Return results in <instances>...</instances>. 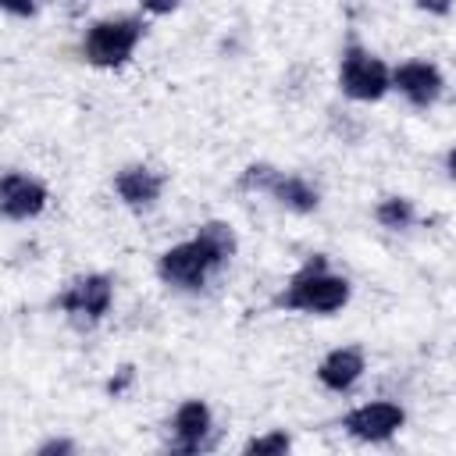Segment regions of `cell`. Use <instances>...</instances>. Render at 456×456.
Here are the masks:
<instances>
[{
	"label": "cell",
	"mask_w": 456,
	"mask_h": 456,
	"mask_svg": "<svg viewBox=\"0 0 456 456\" xmlns=\"http://www.w3.org/2000/svg\"><path fill=\"white\" fill-rule=\"evenodd\" d=\"M285 449H289V435H281V431L260 435V438H253V442L246 445V452H285Z\"/></svg>",
	"instance_id": "5bb4252c"
},
{
	"label": "cell",
	"mask_w": 456,
	"mask_h": 456,
	"mask_svg": "<svg viewBox=\"0 0 456 456\" xmlns=\"http://www.w3.org/2000/svg\"><path fill=\"white\" fill-rule=\"evenodd\" d=\"M4 7L11 14H32L36 11V0H4Z\"/></svg>",
	"instance_id": "2e32d148"
},
{
	"label": "cell",
	"mask_w": 456,
	"mask_h": 456,
	"mask_svg": "<svg viewBox=\"0 0 456 456\" xmlns=\"http://www.w3.org/2000/svg\"><path fill=\"white\" fill-rule=\"evenodd\" d=\"M0 207L7 217L21 221V217H32L46 207V189L28 178V175H18V171H7L4 182H0Z\"/></svg>",
	"instance_id": "52a82bcc"
},
{
	"label": "cell",
	"mask_w": 456,
	"mask_h": 456,
	"mask_svg": "<svg viewBox=\"0 0 456 456\" xmlns=\"http://www.w3.org/2000/svg\"><path fill=\"white\" fill-rule=\"evenodd\" d=\"M146 11H153V14H167V11H175L182 0H139Z\"/></svg>",
	"instance_id": "9a60e30c"
},
{
	"label": "cell",
	"mask_w": 456,
	"mask_h": 456,
	"mask_svg": "<svg viewBox=\"0 0 456 456\" xmlns=\"http://www.w3.org/2000/svg\"><path fill=\"white\" fill-rule=\"evenodd\" d=\"M338 82H342V89H346L353 100H378V96H385V89H388V68H385L374 53H367V50H360V46H349V50L342 53Z\"/></svg>",
	"instance_id": "277c9868"
},
{
	"label": "cell",
	"mask_w": 456,
	"mask_h": 456,
	"mask_svg": "<svg viewBox=\"0 0 456 456\" xmlns=\"http://www.w3.org/2000/svg\"><path fill=\"white\" fill-rule=\"evenodd\" d=\"M114 185H118V196H121L128 207H150V203L160 196L164 178H160L157 171H150V167H125V171L114 178Z\"/></svg>",
	"instance_id": "8fae6325"
},
{
	"label": "cell",
	"mask_w": 456,
	"mask_h": 456,
	"mask_svg": "<svg viewBox=\"0 0 456 456\" xmlns=\"http://www.w3.org/2000/svg\"><path fill=\"white\" fill-rule=\"evenodd\" d=\"M395 86H399V93H403L410 103L428 107V103L438 96V89H442V75H438V68H431L428 61H406V64L395 68Z\"/></svg>",
	"instance_id": "9c48e42d"
},
{
	"label": "cell",
	"mask_w": 456,
	"mask_h": 456,
	"mask_svg": "<svg viewBox=\"0 0 456 456\" xmlns=\"http://www.w3.org/2000/svg\"><path fill=\"white\" fill-rule=\"evenodd\" d=\"M242 185H246V189H267L278 203H285V207H292V210H299V214H306V210L317 207V192H314L303 178L281 175V171H274V167H267V164L249 167V171L242 175Z\"/></svg>",
	"instance_id": "5b68a950"
},
{
	"label": "cell",
	"mask_w": 456,
	"mask_h": 456,
	"mask_svg": "<svg viewBox=\"0 0 456 456\" xmlns=\"http://www.w3.org/2000/svg\"><path fill=\"white\" fill-rule=\"evenodd\" d=\"M403 420H406V413L395 403H367L346 417V431L363 442H385L388 435H395L403 428Z\"/></svg>",
	"instance_id": "8992f818"
},
{
	"label": "cell",
	"mask_w": 456,
	"mask_h": 456,
	"mask_svg": "<svg viewBox=\"0 0 456 456\" xmlns=\"http://www.w3.org/2000/svg\"><path fill=\"white\" fill-rule=\"evenodd\" d=\"M360 370H363V353L353 349V346H346V349H331V353L321 360L317 378H321V385L342 392V388H349V385L360 378Z\"/></svg>",
	"instance_id": "30bf717a"
},
{
	"label": "cell",
	"mask_w": 456,
	"mask_h": 456,
	"mask_svg": "<svg viewBox=\"0 0 456 456\" xmlns=\"http://www.w3.org/2000/svg\"><path fill=\"white\" fill-rule=\"evenodd\" d=\"M449 175H452V178H456V150H452V153H449Z\"/></svg>",
	"instance_id": "d6986e66"
},
{
	"label": "cell",
	"mask_w": 456,
	"mask_h": 456,
	"mask_svg": "<svg viewBox=\"0 0 456 456\" xmlns=\"http://www.w3.org/2000/svg\"><path fill=\"white\" fill-rule=\"evenodd\" d=\"M61 306L68 314H86V317H100L110 306V278L107 274H86L78 281H71V289L61 296Z\"/></svg>",
	"instance_id": "ba28073f"
},
{
	"label": "cell",
	"mask_w": 456,
	"mask_h": 456,
	"mask_svg": "<svg viewBox=\"0 0 456 456\" xmlns=\"http://www.w3.org/2000/svg\"><path fill=\"white\" fill-rule=\"evenodd\" d=\"M207 431H210V410L200 399L182 403L178 413H175V445L185 449V452H192V449L203 445Z\"/></svg>",
	"instance_id": "7c38bea8"
},
{
	"label": "cell",
	"mask_w": 456,
	"mask_h": 456,
	"mask_svg": "<svg viewBox=\"0 0 456 456\" xmlns=\"http://www.w3.org/2000/svg\"><path fill=\"white\" fill-rule=\"evenodd\" d=\"M221 264H224V256H221L203 235H196V239H189V242L167 249V253L160 256L157 271H160V278H164L167 285L200 289V285L207 281V274H210L214 267H221Z\"/></svg>",
	"instance_id": "7a4b0ae2"
},
{
	"label": "cell",
	"mask_w": 456,
	"mask_h": 456,
	"mask_svg": "<svg viewBox=\"0 0 456 456\" xmlns=\"http://www.w3.org/2000/svg\"><path fill=\"white\" fill-rule=\"evenodd\" d=\"M142 36V21L118 18V21H96L86 36V57L96 68H118L132 57L135 43Z\"/></svg>",
	"instance_id": "3957f363"
},
{
	"label": "cell",
	"mask_w": 456,
	"mask_h": 456,
	"mask_svg": "<svg viewBox=\"0 0 456 456\" xmlns=\"http://www.w3.org/2000/svg\"><path fill=\"white\" fill-rule=\"evenodd\" d=\"M417 4H420V7H424V11H435V14H445V11H449V7H452V4H449V0H417Z\"/></svg>",
	"instance_id": "ac0fdd59"
},
{
	"label": "cell",
	"mask_w": 456,
	"mask_h": 456,
	"mask_svg": "<svg viewBox=\"0 0 456 456\" xmlns=\"http://www.w3.org/2000/svg\"><path fill=\"white\" fill-rule=\"evenodd\" d=\"M50 452H71V442H46V445H39V456H50Z\"/></svg>",
	"instance_id": "e0dca14e"
},
{
	"label": "cell",
	"mask_w": 456,
	"mask_h": 456,
	"mask_svg": "<svg viewBox=\"0 0 456 456\" xmlns=\"http://www.w3.org/2000/svg\"><path fill=\"white\" fill-rule=\"evenodd\" d=\"M349 299V281L338 274H328L324 256H314L285 289L281 303L292 310H310V314H331Z\"/></svg>",
	"instance_id": "6da1fadb"
},
{
	"label": "cell",
	"mask_w": 456,
	"mask_h": 456,
	"mask_svg": "<svg viewBox=\"0 0 456 456\" xmlns=\"http://www.w3.org/2000/svg\"><path fill=\"white\" fill-rule=\"evenodd\" d=\"M378 221H381L385 228H406V224L413 221L410 200H385V203L378 207Z\"/></svg>",
	"instance_id": "4fadbf2b"
}]
</instances>
